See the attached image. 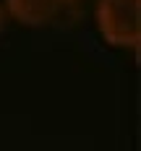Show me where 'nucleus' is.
<instances>
[{
  "label": "nucleus",
  "mask_w": 141,
  "mask_h": 151,
  "mask_svg": "<svg viewBox=\"0 0 141 151\" xmlns=\"http://www.w3.org/2000/svg\"><path fill=\"white\" fill-rule=\"evenodd\" d=\"M71 5V0H5V11L16 16L21 24L29 26H42L55 21L58 16Z\"/></svg>",
  "instance_id": "f03ea898"
},
{
  "label": "nucleus",
  "mask_w": 141,
  "mask_h": 151,
  "mask_svg": "<svg viewBox=\"0 0 141 151\" xmlns=\"http://www.w3.org/2000/svg\"><path fill=\"white\" fill-rule=\"evenodd\" d=\"M5 29V8H3V3H0V31Z\"/></svg>",
  "instance_id": "7ed1b4c3"
},
{
  "label": "nucleus",
  "mask_w": 141,
  "mask_h": 151,
  "mask_svg": "<svg viewBox=\"0 0 141 151\" xmlns=\"http://www.w3.org/2000/svg\"><path fill=\"white\" fill-rule=\"evenodd\" d=\"M97 26L110 45L136 50L141 39V0H99Z\"/></svg>",
  "instance_id": "f257e3e1"
}]
</instances>
